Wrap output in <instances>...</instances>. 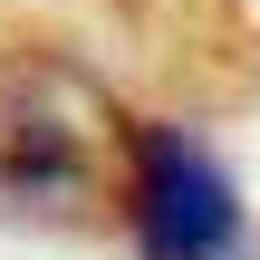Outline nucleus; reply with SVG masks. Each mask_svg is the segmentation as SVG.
Listing matches in <instances>:
<instances>
[{
  "label": "nucleus",
  "mask_w": 260,
  "mask_h": 260,
  "mask_svg": "<svg viewBox=\"0 0 260 260\" xmlns=\"http://www.w3.org/2000/svg\"><path fill=\"white\" fill-rule=\"evenodd\" d=\"M125 116L68 48H0V212H87L125 193Z\"/></svg>",
  "instance_id": "obj_1"
},
{
  "label": "nucleus",
  "mask_w": 260,
  "mask_h": 260,
  "mask_svg": "<svg viewBox=\"0 0 260 260\" xmlns=\"http://www.w3.org/2000/svg\"><path fill=\"white\" fill-rule=\"evenodd\" d=\"M125 232L135 260H232L241 251V183L222 154L164 116L125 135Z\"/></svg>",
  "instance_id": "obj_2"
}]
</instances>
